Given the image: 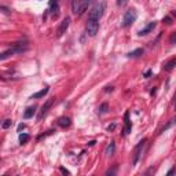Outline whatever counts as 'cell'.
I'll list each match as a JSON object with an SVG mask.
<instances>
[{"instance_id": "obj_1", "label": "cell", "mask_w": 176, "mask_h": 176, "mask_svg": "<svg viewBox=\"0 0 176 176\" xmlns=\"http://www.w3.org/2000/svg\"><path fill=\"white\" fill-rule=\"evenodd\" d=\"M90 3H91V0H73L72 2V12L75 15H77V17H80V15H83L84 11L88 8Z\"/></svg>"}, {"instance_id": "obj_2", "label": "cell", "mask_w": 176, "mask_h": 176, "mask_svg": "<svg viewBox=\"0 0 176 176\" xmlns=\"http://www.w3.org/2000/svg\"><path fill=\"white\" fill-rule=\"evenodd\" d=\"M28 47L25 45V47H22L21 44H15L14 47L8 48V50H6L4 52H0V61L3 59H7V58H10L11 55H15V54H21V52H24V51H26Z\"/></svg>"}, {"instance_id": "obj_3", "label": "cell", "mask_w": 176, "mask_h": 176, "mask_svg": "<svg viewBox=\"0 0 176 176\" xmlns=\"http://www.w3.org/2000/svg\"><path fill=\"white\" fill-rule=\"evenodd\" d=\"M85 30H87V35L91 37L96 36V33L99 30V19H94V18H88L85 25Z\"/></svg>"}, {"instance_id": "obj_4", "label": "cell", "mask_w": 176, "mask_h": 176, "mask_svg": "<svg viewBox=\"0 0 176 176\" xmlns=\"http://www.w3.org/2000/svg\"><path fill=\"white\" fill-rule=\"evenodd\" d=\"M136 11H135L134 8L132 10H128V11L124 14V18H122V22H121V25L124 28H128V26H131L132 24H134L135 21H136Z\"/></svg>"}, {"instance_id": "obj_5", "label": "cell", "mask_w": 176, "mask_h": 176, "mask_svg": "<svg viewBox=\"0 0 176 176\" xmlns=\"http://www.w3.org/2000/svg\"><path fill=\"white\" fill-rule=\"evenodd\" d=\"M105 11V2L102 3H98L92 10L90 11V17L88 18H94V19H101V17L103 15Z\"/></svg>"}, {"instance_id": "obj_6", "label": "cell", "mask_w": 176, "mask_h": 176, "mask_svg": "<svg viewBox=\"0 0 176 176\" xmlns=\"http://www.w3.org/2000/svg\"><path fill=\"white\" fill-rule=\"evenodd\" d=\"M144 144H146V139L140 140V142H139V144H138V146L135 147V153H134V161H132V164H134V165H136L138 162H139L140 157H142V154H143V147H144Z\"/></svg>"}, {"instance_id": "obj_7", "label": "cell", "mask_w": 176, "mask_h": 176, "mask_svg": "<svg viewBox=\"0 0 176 176\" xmlns=\"http://www.w3.org/2000/svg\"><path fill=\"white\" fill-rule=\"evenodd\" d=\"M69 24H70V18H69V17H66V18L63 19L62 22H61V26H59V29H58V37H61L63 33L68 30Z\"/></svg>"}, {"instance_id": "obj_8", "label": "cell", "mask_w": 176, "mask_h": 176, "mask_svg": "<svg viewBox=\"0 0 176 176\" xmlns=\"http://www.w3.org/2000/svg\"><path fill=\"white\" fill-rule=\"evenodd\" d=\"M155 28V22H150L149 25H146V26L143 28V29L139 30V36H144V35H147V33H150L153 29Z\"/></svg>"}, {"instance_id": "obj_9", "label": "cell", "mask_w": 176, "mask_h": 176, "mask_svg": "<svg viewBox=\"0 0 176 176\" xmlns=\"http://www.w3.org/2000/svg\"><path fill=\"white\" fill-rule=\"evenodd\" d=\"M52 102H54V98H52V99H48V101H47V102H45V103H44V106H43V108H42V110H40V114H39V120L42 118V117L44 116V114H45V113H47V111H48V109L51 108V105H52Z\"/></svg>"}, {"instance_id": "obj_10", "label": "cell", "mask_w": 176, "mask_h": 176, "mask_svg": "<svg viewBox=\"0 0 176 176\" xmlns=\"http://www.w3.org/2000/svg\"><path fill=\"white\" fill-rule=\"evenodd\" d=\"M70 124H72V121L69 117H61L58 120V125L62 127V128H68V127H70Z\"/></svg>"}, {"instance_id": "obj_11", "label": "cell", "mask_w": 176, "mask_h": 176, "mask_svg": "<svg viewBox=\"0 0 176 176\" xmlns=\"http://www.w3.org/2000/svg\"><path fill=\"white\" fill-rule=\"evenodd\" d=\"M48 91H50V88H48V87H45V88H43L42 91H39V92H36V94H33V95H32V99H40V98H44V96L48 94Z\"/></svg>"}, {"instance_id": "obj_12", "label": "cell", "mask_w": 176, "mask_h": 176, "mask_svg": "<svg viewBox=\"0 0 176 176\" xmlns=\"http://www.w3.org/2000/svg\"><path fill=\"white\" fill-rule=\"evenodd\" d=\"M114 150H116V144H114V142H110V144L106 147V151H105V154L108 155V157H111V155L114 154Z\"/></svg>"}, {"instance_id": "obj_13", "label": "cell", "mask_w": 176, "mask_h": 176, "mask_svg": "<svg viewBox=\"0 0 176 176\" xmlns=\"http://www.w3.org/2000/svg\"><path fill=\"white\" fill-rule=\"evenodd\" d=\"M140 55H143V50H142V48H136V50L128 52V58H138V57H140Z\"/></svg>"}, {"instance_id": "obj_14", "label": "cell", "mask_w": 176, "mask_h": 176, "mask_svg": "<svg viewBox=\"0 0 176 176\" xmlns=\"http://www.w3.org/2000/svg\"><path fill=\"white\" fill-rule=\"evenodd\" d=\"M35 113H36V109L35 108H28L24 113V118H32L35 116Z\"/></svg>"}, {"instance_id": "obj_15", "label": "cell", "mask_w": 176, "mask_h": 176, "mask_svg": "<svg viewBox=\"0 0 176 176\" xmlns=\"http://www.w3.org/2000/svg\"><path fill=\"white\" fill-rule=\"evenodd\" d=\"M175 65H176V61H175V58H173V59H171L169 62L165 63V65H164V69L167 70V72H171V70H172V69L175 68Z\"/></svg>"}, {"instance_id": "obj_16", "label": "cell", "mask_w": 176, "mask_h": 176, "mask_svg": "<svg viewBox=\"0 0 176 176\" xmlns=\"http://www.w3.org/2000/svg\"><path fill=\"white\" fill-rule=\"evenodd\" d=\"M124 120H125V134H128L131 131V122H129V113L127 111L125 116H124Z\"/></svg>"}, {"instance_id": "obj_17", "label": "cell", "mask_w": 176, "mask_h": 176, "mask_svg": "<svg viewBox=\"0 0 176 176\" xmlns=\"http://www.w3.org/2000/svg\"><path fill=\"white\" fill-rule=\"evenodd\" d=\"M30 139V136L28 134H21L19 135V143L21 144H25V143H28V140Z\"/></svg>"}, {"instance_id": "obj_18", "label": "cell", "mask_w": 176, "mask_h": 176, "mask_svg": "<svg viewBox=\"0 0 176 176\" xmlns=\"http://www.w3.org/2000/svg\"><path fill=\"white\" fill-rule=\"evenodd\" d=\"M11 124H12L11 120H6V121H4L3 124H2V128H3V129H7V128H10V127H11Z\"/></svg>"}, {"instance_id": "obj_19", "label": "cell", "mask_w": 176, "mask_h": 176, "mask_svg": "<svg viewBox=\"0 0 176 176\" xmlns=\"http://www.w3.org/2000/svg\"><path fill=\"white\" fill-rule=\"evenodd\" d=\"M106 111H108V103H103L101 108H99V113L103 114V113H106Z\"/></svg>"}, {"instance_id": "obj_20", "label": "cell", "mask_w": 176, "mask_h": 176, "mask_svg": "<svg viewBox=\"0 0 176 176\" xmlns=\"http://www.w3.org/2000/svg\"><path fill=\"white\" fill-rule=\"evenodd\" d=\"M127 3H128V0H117V6L118 7H124Z\"/></svg>"}, {"instance_id": "obj_21", "label": "cell", "mask_w": 176, "mask_h": 176, "mask_svg": "<svg viewBox=\"0 0 176 176\" xmlns=\"http://www.w3.org/2000/svg\"><path fill=\"white\" fill-rule=\"evenodd\" d=\"M164 22H165V24H168V25H171V24H172V18H171V17H165Z\"/></svg>"}, {"instance_id": "obj_22", "label": "cell", "mask_w": 176, "mask_h": 176, "mask_svg": "<svg viewBox=\"0 0 176 176\" xmlns=\"http://www.w3.org/2000/svg\"><path fill=\"white\" fill-rule=\"evenodd\" d=\"M175 39H176V32H173L172 36H171V44H175Z\"/></svg>"}, {"instance_id": "obj_23", "label": "cell", "mask_w": 176, "mask_h": 176, "mask_svg": "<svg viewBox=\"0 0 176 176\" xmlns=\"http://www.w3.org/2000/svg\"><path fill=\"white\" fill-rule=\"evenodd\" d=\"M59 169H61V172H62V173H65V175H69V173H70L68 169H65V168H62V167H61Z\"/></svg>"}, {"instance_id": "obj_24", "label": "cell", "mask_w": 176, "mask_h": 176, "mask_svg": "<svg viewBox=\"0 0 176 176\" xmlns=\"http://www.w3.org/2000/svg\"><path fill=\"white\" fill-rule=\"evenodd\" d=\"M150 75H151V70H147V72L144 73V77H146V78H149V77H150Z\"/></svg>"}, {"instance_id": "obj_25", "label": "cell", "mask_w": 176, "mask_h": 176, "mask_svg": "<svg viewBox=\"0 0 176 176\" xmlns=\"http://www.w3.org/2000/svg\"><path fill=\"white\" fill-rule=\"evenodd\" d=\"M25 128V124H19V127H18V131H22V129Z\"/></svg>"}]
</instances>
